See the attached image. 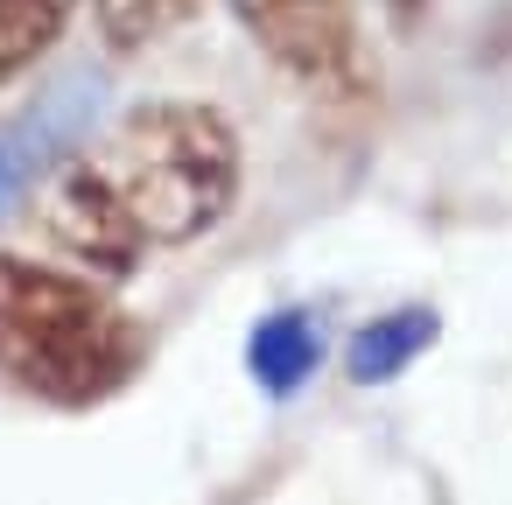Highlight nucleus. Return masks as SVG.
<instances>
[{"instance_id": "f257e3e1", "label": "nucleus", "mask_w": 512, "mask_h": 505, "mask_svg": "<svg viewBox=\"0 0 512 505\" xmlns=\"http://www.w3.org/2000/svg\"><path fill=\"white\" fill-rule=\"evenodd\" d=\"M141 372V330L106 295L43 253H0V379L43 407H99Z\"/></svg>"}, {"instance_id": "f03ea898", "label": "nucleus", "mask_w": 512, "mask_h": 505, "mask_svg": "<svg viewBox=\"0 0 512 505\" xmlns=\"http://www.w3.org/2000/svg\"><path fill=\"white\" fill-rule=\"evenodd\" d=\"M92 169L134 218L141 246H197L218 232L239 204V134L204 99H148L113 120V134L92 148Z\"/></svg>"}, {"instance_id": "7ed1b4c3", "label": "nucleus", "mask_w": 512, "mask_h": 505, "mask_svg": "<svg viewBox=\"0 0 512 505\" xmlns=\"http://www.w3.org/2000/svg\"><path fill=\"white\" fill-rule=\"evenodd\" d=\"M29 225H36L43 260H57V267H71L85 281H127L148 260L134 218L120 211V197L106 190V176L92 169V155H71V162H57L36 183Z\"/></svg>"}, {"instance_id": "20e7f679", "label": "nucleus", "mask_w": 512, "mask_h": 505, "mask_svg": "<svg viewBox=\"0 0 512 505\" xmlns=\"http://www.w3.org/2000/svg\"><path fill=\"white\" fill-rule=\"evenodd\" d=\"M232 15L302 85L358 78V0H232Z\"/></svg>"}, {"instance_id": "39448f33", "label": "nucleus", "mask_w": 512, "mask_h": 505, "mask_svg": "<svg viewBox=\"0 0 512 505\" xmlns=\"http://www.w3.org/2000/svg\"><path fill=\"white\" fill-rule=\"evenodd\" d=\"M78 0H0V85H15L22 71H36L57 36L71 29Z\"/></svg>"}, {"instance_id": "423d86ee", "label": "nucleus", "mask_w": 512, "mask_h": 505, "mask_svg": "<svg viewBox=\"0 0 512 505\" xmlns=\"http://www.w3.org/2000/svg\"><path fill=\"white\" fill-rule=\"evenodd\" d=\"M197 8V0H92V22H99V43L134 57L148 43H162L183 15Z\"/></svg>"}, {"instance_id": "0eeeda50", "label": "nucleus", "mask_w": 512, "mask_h": 505, "mask_svg": "<svg viewBox=\"0 0 512 505\" xmlns=\"http://www.w3.org/2000/svg\"><path fill=\"white\" fill-rule=\"evenodd\" d=\"M386 8H393V15H400V22H414V15H421V8H428V0H386Z\"/></svg>"}]
</instances>
